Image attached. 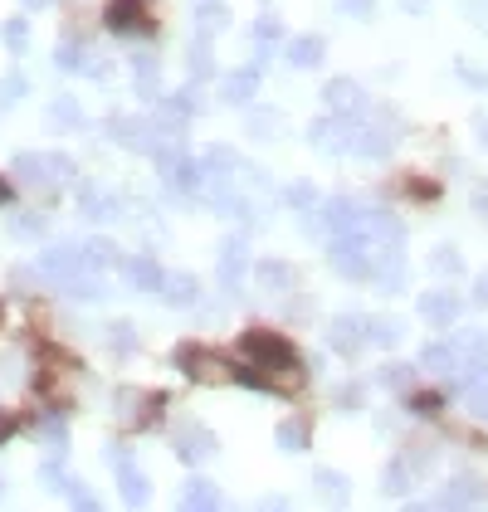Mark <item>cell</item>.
<instances>
[{
  "mask_svg": "<svg viewBox=\"0 0 488 512\" xmlns=\"http://www.w3.org/2000/svg\"><path fill=\"white\" fill-rule=\"evenodd\" d=\"M122 278H132L137 288H162L166 274L157 269V259H147V254H127L122 259Z\"/></svg>",
  "mask_w": 488,
  "mask_h": 512,
  "instance_id": "1",
  "label": "cell"
},
{
  "mask_svg": "<svg viewBox=\"0 0 488 512\" xmlns=\"http://www.w3.org/2000/svg\"><path fill=\"white\" fill-rule=\"evenodd\" d=\"M108 25H113L118 35L147 30V25H142V0H113V5H108Z\"/></svg>",
  "mask_w": 488,
  "mask_h": 512,
  "instance_id": "2",
  "label": "cell"
},
{
  "mask_svg": "<svg viewBox=\"0 0 488 512\" xmlns=\"http://www.w3.org/2000/svg\"><path fill=\"white\" fill-rule=\"evenodd\" d=\"M79 196H83V215H93V220H113V215H118V200L108 196L103 186H93V181L83 186Z\"/></svg>",
  "mask_w": 488,
  "mask_h": 512,
  "instance_id": "3",
  "label": "cell"
},
{
  "mask_svg": "<svg viewBox=\"0 0 488 512\" xmlns=\"http://www.w3.org/2000/svg\"><path fill=\"white\" fill-rule=\"evenodd\" d=\"M162 293H166V303H181V308H191V303H196V278H191V274H166Z\"/></svg>",
  "mask_w": 488,
  "mask_h": 512,
  "instance_id": "4",
  "label": "cell"
},
{
  "mask_svg": "<svg viewBox=\"0 0 488 512\" xmlns=\"http://www.w3.org/2000/svg\"><path fill=\"white\" fill-rule=\"evenodd\" d=\"M240 259H244V244L230 239L225 254H220V278H225V283H240Z\"/></svg>",
  "mask_w": 488,
  "mask_h": 512,
  "instance_id": "5",
  "label": "cell"
},
{
  "mask_svg": "<svg viewBox=\"0 0 488 512\" xmlns=\"http://www.w3.org/2000/svg\"><path fill=\"white\" fill-rule=\"evenodd\" d=\"M122 498H127V503H137V508L152 498V493H147V478H142L137 469H122Z\"/></svg>",
  "mask_w": 488,
  "mask_h": 512,
  "instance_id": "6",
  "label": "cell"
},
{
  "mask_svg": "<svg viewBox=\"0 0 488 512\" xmlns=\"http://www.w3.org/2000/svg\"><path fill=\"white\" fill-rule=\"evenodd\" d=\"M318 54H323V40H313V35H303V40H293V64L298 69H308V64H318Z\"/></svg>",
  "mask_w": 488,
  "mask_h": 512,
  "instance_id": "7",
  "label": "cell"
},
{
  "mask_svg": "<svg viewBox=\"0 0 488 512\" xmlns=\"http://www.w3.org/2000/svg\"><path fill=\"white\" fill-rule=\"evenodd\" d=\"M220 503V493L205 483V478H191V488H186V508H215Z\"/></svg>",
  "mask_w": 488,
  "mask_h": 512,
  "instance_id": "8",
  "label": "cell"
},
{
  "mask_svg": "<svg viewBox=\"0 0 488 512\" xmlns=\"http://www.w3.org/2000/svg\"><path fill=\"white\" fill-rule=\"evenodd\" d=\"M196 25L215 35V30H225V25H230V15H225V5H215V0H210V5H201V10H196Z\"/></svg>",
  "mask_w": 488,
  "mask_h": 512,
  "instance_id": "9",
  "label": "cell"
},
{
  "mask_svg": "<svg viewBox=\"0 0 488 512\" xmlns=\"http://www.w3.org/2000/svg\"><path fill=\"white\" fill-rule=\"evenodd\" d=\"M225 98L230 103H249L254 98V74H230L225 79Z\"/></svg>",
  "mask_w": 488,
  "mask_h": 512,
  "instance_id": "10",
  "label": "cell"
},
{
  "mask_svg": "<svg viewBox=\"0 0 488 512\" xmlns=\"http://www.w3.org/2000/svg\"><path fill=\"white\" fill-rule=\"evenodd\" d=\"M327 103H332V108H352V103H357V88H352L347 79H337L332 88H327Z\"/></svg>",
  "mask_w": 488,
  "mask_h": 512,
  "instance_id": "11",
  "label": "cell"
},
{
  "mask_svg": "<svg viewBox=\"0 0 488 512\" xmlns=\"http://www.w3.org/2000/svg\"><path fill=\"white\" fill-rule=\"evenodd\" d=\"M5 44H10V49H15V54H20V49H25V44H30V25H25V20H20V15H15V20H10V25H5Z\"/></svg>",
  "mask_w": 488,
  "mask_h": 512,
  "instance_id": "12",
  "label": "cell"
},
{
  "mask_svg": "<svg viewBox=\"0 0 488 512\" xmlns=\"http://www.w3.org/2000/svg\"><path fill=\"white\" fill-rule=\"evenodd\" d=\"M303 439H308V430H303L298 420H288V425H279V444H284V449H303Z\"/></svg>",
  "mask_w": 488,
  "mask_h": 512,
  "instance_id": "13",
  "label": "cell"
},
{
  "mask_svg": "<svg viewBox=\"0 0 488 512\" xmlns=\"http://www.w3.org/2000/svg\"><path fill=\"white\" fill-rule=\"evenodd\" d=\"M425 313L440 317V322H449V317H454V303H449L445 293H430V298H425Z\"/></svg>",
  "mask_w": 488,
  "mask_h": 512,
  "instance_id": "14",
  "label": "cell"
},
{
  "mask_svg": "<svg viewBox=\"0 0 488 512\" xmlns=\"http://www.w3.org/2000/svg\"><path fill=\"white\" fill-rule=\"evenodd\" d=\"M259 278H264L269 288H288V269H284V264H259Z\"/></svg>",
  "mask_w": 488,
  "mask_h": 512,
  "instance_id": "15",
  "label": "cell"
},
{
  "mask_svg": "<svg viewBox=\"0 0 488 512\" xmlns=\"http://www.w3.org/2000/svg\"><path fill=\"white\" fill-rule=\"evenodd\" d=\"M113 347H137V332H132V322H113Z\"/></svg>",
  "mask_w": 488,
  "mask_h": 512,
  "instance_id": "16",
  "label": "cell"
},
{
  "mask_svg": "<svg viewBox=\"0 0 488 512\" xmlns=\"http://www.w3.org/2000/svg\"><path fill=\"white\" fill-rule=\"evenodd\" d=\"M10 230H15V235H40L44 225H40V215H20V220H15Z\"/></svg>",
  "mask_w": 488,
  "mask_h": 512,
  "instance_id": "17",
  "label": "cell"
},
{
  "mask_svg": "<svg viewBox=\"0 0 488 512\" xmlns=\"http://www.w3.org/2000/svg\"><path fill=\"white\" fill-rule=\"evenodd\" d=\"M54 118H59V122H79V108H74V98H59V103H54Z\"/></svg>",
  "mask_w": 488,
  "mask_h": 512,
  "instance_id": "18",
  "label": "cell"
},
{
  "mask_svg": "<svg viewBox=\"0 0 488 512\" xmlns=\"http://www.w3.org/2000/svg\"><path fill=\"white\" fill-rule=\"evenodd\" d=\"M191 69H196V74H210V69H215V64H210V49H201V44L191 49Z\"/></svg>",
  "mask_w": 488,
  "mask_h": 512,
  "instance_id": "19",
  "label": "cell"
},
{
  "mask_svg": "<svg viewBox=\"0 0 488 512\" xmlns=\"http://www.w3.org/2000/svg\"><path fill=\"white\" fill-rule=\"evenodd\" d=\"M20 93H25V79H20V74H15V79H5V83H0V98H20Z\"/></svg>",
  "mask_w": 488,
  "mask_h": 512,
  "instance_id": "20",
  "label": "cell"
},
{
  "mask_svg": "<svg viewBox=\"0 0 488 512\" xmlns=\"http://www.w3.org/2000/svg\"><path fill=\"white\" fill-rule=\"evenodd\" d=\"M342 5H352V10H362V15L371 10V0H342Z\"/></svg>",
  "mask_w": 488,
  "mask_h": 512,
  "instance_id": "21",
  "label": "cell"
},
{
  "mask_svg": "<svg viewBox=\"0 0 488 512\" xmlns=\"http://www.w3.org/2000/svg\"><path fill=\"white\" fill-rule=\"evenodd\" d=\"M0 200H5V205H10V186H5V181H0Z\"/></svg>",
  "mask_w": 488,
  "mask_h": 512,
  "instance_id": "22",
  "label": "cell"
},
{
  "mask_svg": "<svg viewBox=\"0 0 488 512\" xmlns=\"http://www.w3.org/2000/svg\"><path fill=\"white\" fill-rule=\"evenodd\" d=\"M479 298H488V274H484V288H479Z\"/></svg>",
  "mask_w": 488,
  "mask_h": 512,
  "instance_id": "23",
  "label": "cell"
},
{
  "mask_svg": "<svg viewBox=\"0 0 488 512\" xmlns=\"http://www.w3.org/2000/svg\"><path fill=\"white\" fill-rule=\"evenodd\" d=\"M25 5H44V0H25Z\"/></svg>",
  "mask_w": 488,
  "mask_h": 512,
  "instance_id": "24",
  "label": "cell"
}]
</instances>
